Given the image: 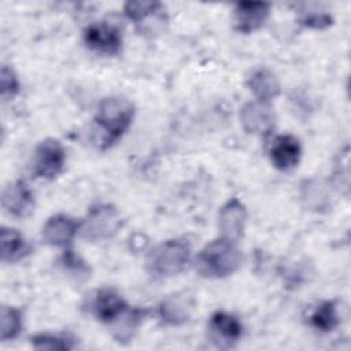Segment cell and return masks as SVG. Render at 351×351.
Returning <instances> with one entry per match:
<instances>
[{
	"mask_svg": "<svg viewBox=\"0 0 351 351\" xmlns=\"http://www.w3.org/2000/svg\"><path fill=\"white\" fill-rule=\"evenodd\" d=\"M136 114L134 104L123 96L103 97L93 118L96 143L100 149H108L129 130Z\"/></svg>",
	"mask_w": 351,
	"mask_h": 351,
	"instance_id": "obj_1",
	"label": "cell"
},
{
	"mask_svg": "<svg viewBox=\"0 0 351 351\" xmlns=\"http://www.w3.org/2000/svg\"><path fill=\"white\" fill-rule=\"evenodd\" d=\"M243 261L244 256L237 243L219 236L199 251L195 269L204 278H225L236 273Z\"/></svg>",
	"mask_w": 351,
	"mask_h": 351,
	"instance_id": "obj_2",
	"label": "cell"
},
{
	"mask_svg": "<svg viewBox=\"0 0 351 351\" xmlns=\"http://www.w3.org/2000/svg\"><path fill=\"white\" fill-rule=\"evenodd\" d=\"M192 248L185 239H169L154 245L145 256L147 271L156 278H169L185 270Z\"/></svg>",
	"mask_w": 351,
	"mask_h": 351,
	"instance_id": "obj_3",
	"label": "cell"
},
{
	"mask_svg": "<svg viewBox=\"0 0 351 351\" xmlns=\"http://www.w3.org/2000/svg\"><path fill=\"white\" fill-rule=\"evenodd\" d=\"M123 219L119 210L111 203H96L89 207L81 221L80 234L89 243H100L112 239L122 228Z\"/></svg>",
	"mask_w": 351,
	"mask_h": 351,
	"instance_id": "obj_4",
	"label": "cell"
},
{
	"mask_svg": "<svg viewBox=\"0 0 351 351\" xmlns=\"http://www.w3.org/2000/svg\"><path fill=\"white\" fill-rule=\"evenodd\" d=\"M66 159L64 145L56 138H45L34 148L32 174L34 178L53 180L63 171Z\"/></svg>",
	"mask_w": 351,
	"mask_h": 351,
	"instance_id": "obj_5",
	"label": "cell"
},
{
	"mask_svg": "<svg viewBox=\"0 0 351 351\" xmlns=\"http://www.w3.org/2000/svg\"><path fill=\"white\" fill-rule=\"evenodd\" d=\"M123 14L141 34L160 33L167 23L166 8L160 1H128Z\"/></svg>",
	"mask_w": 351,
	"mask_h": 351,
	"instance_id": "obj_6",
	"label": "cell"
},
{
	"mask_svg": "<svg viewBox=\"0 0 351 351\" xmlns=\"http://www.w3.org/2000/svg\"><path fill=\"white\" fill-rule=\"evenodd\" d=\"M82 40L90 51L104 56L118 55L123 45L121 29L104 21L89 23L82 32Z\"/></svg>",
	"mask_w": 351,
	"mask_h": 351,
	"instance_id": "obj_7",
	"label": "cell"
},
{
	"mask_svg": "<svg viewBox=\"0 0 351 351\" xmlns=\"http://www.w3.org/2000/svg\"><path fill=\"white\" fill-rule=\"evenodd\" d=\"M208 337L218 348H232L243 337L244 326L240 318L225 310H215L208 318Z\"/></svg>",
	"mask_w": 351,
	"mask_h": 351,
	"instance_id": "obj_8",
	"label": "cell"
},
{
	"mask_svg": "<svg viewBox=\"0 0 351 351\" xmlns=\"http://www.w3.org/2000/svg\"><path fill=\"white\" fill-rule=\"evenodd\" d=\"M239 119L245 133L259 137L270 136L276 126V115L271 106L259 100L245 103L240 108Z\"/></svg>",
	"mask_w": 351,
	"mask_h": 351,
	"instance_id": "obj_9",
	"label": "cell"
},
{
	"mask_svg": "<svg viewBox=\"0 0 351 351\" xmlns=\"http://www.w3.org/2000/svg\"><path fill=\"white\" fill-rule=\"evenodd\" d=\"M1 207L10 217L18 219L27 218L36 207L34 192L26 181H12L3 189Z\"/></svg>",
	"mask_w": 351,
	"mask_h": 351,
	"instance_id": "obj_10",
	"label": "cell"
},
{
	"mask_svg": "<svg viewBox=\"0 0 351 351\" xmlns=\"http://www.w3.org/2000/svg\"><path fill=\"white\" fill-rule=\"evenodd\" d=\"M193 310L195 299L186 292H176L159 302L156 314L165 326H182L192 318Z\"/></svg>",
	"mask_w": 351,
	"mask_h": 351,
	"instance_id": "obj_11",
	"label": "cell"
},
{
	"mask_svg": "<svg viewBox=\"0 0 351 351\" xmlns=\"http://www.w3.org/2000/svg\"><path fill=\"white\" fill-rule=\"evenodd\" d=\"M130 306L119 292L107 287L95 291L89 302V310L92 315L106 325H111Z\"/></svg>",
	"mask_w": 351,
	"mask_h": 351,
	"instance_id": "obj_12",
	"label": "cell"
},
{
	"mask_svg": "<svg viewBox=\"0 0 351 351\" xmlns=\"http://www.w3.org/2000/svg\"><path fill=\"white\" fill-rule=\"evenodd\" d=\"M248 211L245 204L237 197L226 200L218 211V229L222 237L239 243L247 225Z\"/></svg>",
	"mask_w": 351,
	"mask_h": 351,
	"instance_id": "obj_13",
	"label": "cell"
},
{
	"mask_svg": "<svg viewBox=\"0 0 351 351\" xmlns=\"http://www.w3.org/2000/svg\"><path fill=\"white\" fill-rule=\"evenodd\" d=\"M80 225L81 222L69 214L51 215L41 228V240L51 247H66L80 233Z\"/></svg>",
	"mask_w": 351,
	"mask_h": 351,
	"instance_id": "obj_14",
	"label": "cell"
},
{
	"mask_svg": "<svg viewBox=\"0 0 351 351\" xmlns=\"http://www.w3.org/2000/svg\"><path fill=\"white\" fill-rule=\"evenodd\" d=\"M270 3L265 1H240L233 8L234 29L239 33L250 34L266 23L270 15Z\"/></svg>",
	"mask_w": 351,
	"mask_h": 351,
	"instance_id": "obj_15",
	"label": "cell"
},
{
	"mask_svg": "<svg viewBox=\"0 0 351 351\" xmlns=\"http://www.w3.org/2000/svg\"><path fill=\"white\" fill-rule=\"evenodd\" d=\"M269 156L273 166L281 171H289L298 166L302 158L300 141L292 134H278L270 144Z\"/></svg>",
	"mask_w": 351,
	"mask_h": 351,
	"instance_id": "obj_16",
	"label": "cell"
},
{
	"mask_svg": "<svg viewBox=\"0 0 351 351\" xmlns=\"http://www.w3.org/2000/svg\"><path fill=\"white\" fill-rule=\"evenodd\" d=\"M299 197L302 204L314 213H326L332 207L329 185L319 178H307L300 182Z\"/></svg>",
	"mask_w": 351,
	"mask_h": 351,
	"instance_id": "obj_17",
	"label": "cell"
},
{
	"mask_svg": "<svg viewBox=\"0 0 351 351\" xmlns=\"http://www.w3.org/2000/svg\"><path fill=\"white\" fill-rule=\"evenodd\" d=\"M32 252V244L14 228L0 229V259L4 263H16Z\"/></svg>",
	"mask_w": 351,
	"mask_h": 351,
	"instance_id": "obj_18",
	"label": "cell"
},
{
	"mask_svg": "<svg viewBox=\"0 0 351 351\" xmlns=\"http://www.w3.org/2000/svg\"><path fill=\"white\" fill-rule=\"evenodd\" d=\"M247 86L255 100L266 101L276 99L281 93V84L277 75L267 67H258L247 78Z\"/></svg>",
	"mask_w": 351,
	"mask_h": 351,
	"instance_id": "obj_19",
	"label": "cell"
},
{
	"mask_svg": "<svg viewBox=\"0 0 351 351\" xmlns=\"http://www.w3.org/2000/svg\"><path fill=\"white\" fill-rule=\"evenodd\" d=\"M148 313L149 311L147 308L129 307L118 319H115L111 325H108L112 337L121 344H126L132 341L136 332L147 318Z\"/></svg>",
	"mask_w": 351,
	"mask_h": 351,
	"instance_id": "obj_20",
	"label": "cell"
},
{
	"mask_svg": "<svg viewBox=\"0 0 351 351\" xmlns=\"http://www.w3.org/2000/svg\"><path fill=\"white\" fill-rule=\"evenodd\" d=\"M308 322L315 330L321 333L333 332L340 325L337 303L335 300H322L311 311Z\"/></svg>",
	"mask_w": 351,
	"mask_h": 351,
	"instance_id": "obj_21",
	"label": "cell"
},
{
	"mask_svg": "<svg viewBox=\"0 0 351 351\" xmlns=\"http://www.w3.org/2000/svg\"><path fill=\"white\" fill-rule=\"evenodd\" d=\"M59 267L63 274H66L71 281L77 284H84L90 278L92 269L89 263L78 255L75 251L66 248L58 259Z\"/></svg>",
	"mask_w": 351,
	"mask_h": 351,
	"instance_id": "obj_22",
	"label": "cell"
},
{
	"mask_svg": "<svg viewBox=\"0 0 351 351\" xmlns=\"http://www.w3.org/2000/svg\"><path fill=\"white\" fill-rule=\"evenodd\" d=\"M23 329V313L14 306H3L0 311V340L16 339Z\"/></svg>",
	"mask_w": 351,
	"mask_h": 351,
	"instance_id": "obj_23",
	"label": "cell"
},
{
	"mask_svg": "<svg viewBox=\"0 0 351 351\" xmlns=\"http://www.w3.org/2000/svg\"><path fill=\"white\" fill-rule=\"evenodd\" d=\"M30 344L34 350L69 351L75 347V339L67 333L40 332L30 336Z\"/></svg>",
	"mask_w": 351,
	"mask_h": 351,
	"instance_id": "obj_24",
	"label": "cell"
},
{
	"mask_svg": "<svg viewBox=\"0 0 351 351\" xmlns=\"http://www.w3.org/2000/svg\"><path fill=\"white\" fill-rule=\"evenodd\" d=\"M348 145L346 144L343 149H340L337 155V160L333 169V186L339 191L348 192L350 185V156H348Z\"/></svg>",
	"mask_w": 351,
	"mask_h": 351,
	"instance_id": "obj_25",
	"label": "cell"
},
{
	"mask_svg": "<svg viewBox=\"0 0 351 351\" xmlns=\"http://www.w3.org/2000/svg\"><path fill=\"white\" fill-rule=\"evenodd\" d=\"M21 90V82L12 67L3 64L0 70V95L4 101L12 100Z\"/></svg>",
	"mask_w": 351,
	"mask_h": 351,
	"instance_id": "obj_26",
	"label": "cell"
},
{
	"mask_svg": "<svg viewBox=\"0 0 351 351\" xmlns=\"http://www.w3.org/2000/svg\"><path fill=\"white\" fill-rule=\"evenodd\" d=\"M298 22L300 26L306 29L324 30L333 23V16L326 11H317V10L302 11Z\"/></svg>",
	"mask_w": 351,
	"mask_h": 351,
	"instance_id": "obj_27",
	"label": "cell"
}]
</instances>
